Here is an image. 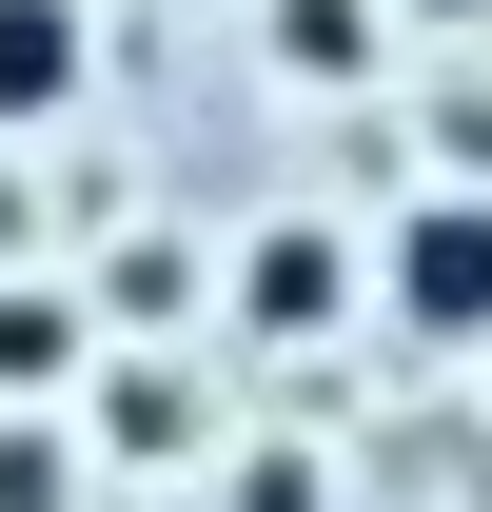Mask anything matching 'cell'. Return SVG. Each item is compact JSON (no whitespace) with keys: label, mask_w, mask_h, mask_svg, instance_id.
<instances>
[{"label":"cell","mask_w":492,"mask_h":512,"mask_svg":"<svg viewBox=\"0 0 492 512\" xmlns=\"http://www.w3.org/2000/svg\"><path fill=\"white\" fill-rule=\"evenodd\" d=\"M237 512H315V473H296V453H256V473H237Z\"/></svg>","instance_id":"obj_7"},{"label":"cell","mask_w":492,"mask_h":512,"mask_svg":"<svg viewBox=\"0 0 492 512\" xmlns=\"http://www.w3.org/2000/svg\"><path fill=\"white\" fill-rule=\"evenodd\" d=\"M99 99V20L79 0H0V138H60Z\"/></svg>","instance_id":"obj_2"},{"label":"cell","mask_w":492,"mask_h":512,"mask_svg":"<svg viewBox=\"0 0 492 512\" xmlns=\"http://www.w3.org/2000/svg\"><path fill=\"white\" fill-rule=\"evenodd\" d=\"M60 375H79V296L0 276V394H60Z\"/></svg>","instance_id":"obj_4"},{"label":"cell","mask_w":492,"mask_h":512,"mask_svg":"<svg viewBox=\"0 0 492 512\" xmlns=\"http://www.w3.org/2000/svg\"><path fill=\"white\" fill-rule=\"evenodd\" d=\"M374 316L414 335V355H492V178H433L374 237Z\"/></svg>","instance_id":"obj_1"},{"label":"cell","mask_w":492,"mask_h":512,"mask_svg":"<svg viewBox=\"0 0 492 512\" xmlns=\"http://www.w3.org/2000/svg\"><path fill=\"white\" fill-rule=\"evenodd\" d=\"M355 296H374V256H335L315 217H256V256H237V316L256 335H335Z\"/></svg>","instance_id":"obj_3"},{"label":"cell","mask_w":492,"mask_h":512,"mask_svg":"<svg viewBox=\"0 0 492 512\" xmlns=\"http://www.w3.org/2000/svg\"><path fill=\"white\" fill-rule=\"evenodd\" d=\"M414 20H492V0H414Z\"/></svg>","instance_id":"obj_8"},{"label":"cell","mask_w":492,"mask_h":512,"mask_svg":"<svg viewBox=\"0 0 492 512\" xmlns=\"http://www.w3.org/2000/svg\"><path fill=\"white\" fill-rule=\"evenodd\" d=\"M276 60H296V79H355L374 60V0H276Z\"/></svg>","instance_id":"obj_6"},{"label":"cell","mask_w":492,"mask_h":512,"mask_svg":"<svg viewBox=\"0 0 492 512\" xmlns=\"http://www.w3.org/2000/svg\"><path fill=\"white\" fill-rule=\"evenodd\" d=\"M79 493V453L40 434V394H0V512H60Z\"/></svg>","instance_id":"obj_5"}]
</instances>
